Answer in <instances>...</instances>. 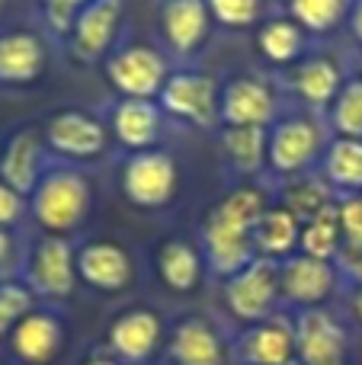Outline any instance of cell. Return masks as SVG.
Listing matches in <instances>:
<instances>
[{"instance_id":"2e32d148","label":"cell","mask_w":362,"mask_h":365,"mask_svg":"<svg viewBox=\"0 0 362 365\" xmlns=\"http://www.w3.org/2000/svg\"><path fill=\"white\" fill-rule=\"evenodd\" d=\"M10 356L23 365H48L64 346V321L55 308L36 304L6 336Z\"/></svg>"},{"instance_id":"83f0119b","label":"cell","mask_w":362,"mask_h":365,"mask_svg":"<svg viewBox=\"0 0 362 365\" xmlns=\"http://www.w3.org/2000/svg\"><path fill=\"white\" fill-rule=\"evenodd\" d=\"M222 154L241 177H260L267 170V128L222 125Z\"/></svg>"},{"instance_id":"7dc6e473","label":"cell","mask_w":362,"mask_h":365,"mask_svg":"<svg viewBox=\"0 0 362 365\" xmlns=\"http://www.w3.org/2000/svg\"><path fill=\"white\" fill-rule=\"evenodd\" d=\"M0 365H6V362H0Z\"/></svg>"},{"instance_id":"4fadbf2b","label":"cell","mask_w":362,"mask_h":365,"mask_svg":"<svg viewBox=\"0 0 362 365\" xmlns=\"http://www.w3.org/2000/svg\"><path fill=\"white\" fill-rule=\"evenodd\" d=\"M337 263L305 257V253H292L289 259L279 263V302L292 304L295 311L324 308V302L337 292Z\"/></svg>"},{"instance_id":"4316f807","label":"cell","mask_w":362,"mask_h":365,"mask_svg":"<svg viewBox=\"0 0 362 365\" xmlns=\"http://www.w3.org/2000/svg\"><path fill=\"white\" fill-rule=\"evenodd\" d=\"M318 173L327 180V186L343 195L362 192V138H333L327 141L324 158L318 164Z\"/></svg>"},{"instance_id":"d6a6232c","label":"cell","mask_w":362,"mask_h":365,"mask_svg":"<svg viewBox=\"0 0 362 365\" xmlns=\"http://www.w3.org/2000/svg\"><path fill=\"white\" fill-rule=\"evenodd\" d=\"M36 304H38V298L32 295L29 285L19 276L0 279V340H6V336L13 334V327H16Z\"/></svg>"},{"instance_id":"6da1fadb","label":"cell","mask_w":362,"mask_h":365,"mask_svg":"<svg viewBox=\"0 0 362 365\" xmlns=\"http://www.w3.org/2000/svg\"><path fill=\"white\" fill-rule=\"evenodd\" d=\"M267 205L269 199L263 189L237 186L209 208V215L202 221V234H199V244H202L199 250H202L205 266L222 282L257 257L254 227L260 221V215L267 212Z\"/></svg>"},{"instance_id":"4dcf8cb0","label":"cell","mask_w":362,"mask_h":365,"mask_svg":"<svg viewBox=\"0 0 362 365\" xmlns=\"http://www.w3.org/2000/svg\"><path fill=\"white\" fill-rule=\"evenodd\" d=\"M289 16L308 32V36H327L340 23L350 19L356 0H286Z\"/></svg>"},{"instance_id":"e575fe53","label":"cell","mask_w":362,"mask_h":365,"mask_svg":"<svg viewBox=\"0 0 362 365\" xmlns=\"http://www.w3.org/2000/svg\"><path fill=\"white\" fill-rule=\"evenodd\" d=\"M87 4H90V0H38L45 23L51 26V32H55V36H64V38H68V32H71V26H74L77 13H81Z\"/></svg>"},{"instance_id":"cb8c5ba5","label":"cell","mask_w":362,"mask_h":365,"mask_svg":"<svg viewBox=\"0 0 362 365\" xmlns=\"http://www.w3.org/2000/svg\"><path fill=\"white\" fill-rule=\"evenodd\" d=\"M299 237H301V221L279 202H269L267 212L260 215L254 227V253L260 259H273L282 263L292 253H299Z\"/></svg>"},{"instance_id":"9c48e42d","label":"cell","mask_w":362,"mask_h":365,"mask_svg":"<svg viewBox=\"0 0 362 365\" xmlns=\"http://www.w3.org/2000/svg\"><path fill=\"white\" fill-rule=\"evenodd\" d=\"M224 304L247 327L273 317L276 304H279V263L254 257L244 269L228 276L224 279Z\"/></svg>"},{"instance_id":"5b68a950","label":"cell","mask_w":362,"mask_h":365,"mask_svg":"<svg viewBox=\"0 0 362 365\" xmlns=\"http://www.w3.org/2000/svg\"><path fill=\"white\" fill-rule=\"evenodd\" d=\"M19 279L29 285V292L38 302H64L77 285L71 237L42 234L32 240L23 257V266H19Z\"/></svg>"},{"instance_id":"7a4b0ae2","label":"cell","mask_w":362,"mask_h":365,"mask_svg":"<svg viewBox=\"0 0 362 365\" xmlns=\"http://www.w3.org/2000/svg\"><path fill=\"white\" fill-rule=\"evenodd\" d=\"M29 215L42 234H55V237H68L87 221L90 205H93V186H90L87 173L77 170L74 164H45L42 177L36 189L26 199Z\"/></svg>"},{"instance_id":"f6af8a7d","label":"cell","mask_w":362,"mask_h":365,"mask_svg":"<svg viewBox=\"0 0 362 365\" xmlns=\"http://www.w3.org/2000/svg\"><path fill=\"white\" fill-rule=\"evenodd\" d=\"M337 365H346V362H337Z\"/></svg>"},{"instance_id":"7402d4cb","label":"cell","mask_w":362,"mask_h":365,"mask_svg":"<svg viewBox=\"0 0 362 365\" xmlns=\"http://www.w3.org/2000/svg\"><path fill=\"white\" fill-rule=\"evenodd\" d=\"M109 138H115L128 154L148 151L157 145L160 132H164V113H160L157 100H115L113 113H109Z\"/></svg>"},{"instance_id":"44dd1931","label":"cell","mask_w":362,"mask_h":365,"mask_svg":"<svg viewBox=\"0 0 362 365\" xmlns=\"http://www.w3.org/2000/svg\"><path fill=\"white\" fill-rule=\"evenodd\" d=\"M286 83H289V90L318 115V113L331 109V103L337 100V93L343 90L346 77H343V68H340L333 58L305 55L295 68H289Z\"/></svg>"},{"instance_id":"c3c4849f","label":"cell","mask_w":362,"mask_h":365,"mask_svg":"<svg viewBox=\"0 0 362 365\" xmlns=\"http://www.w3.org/2000/svg\"><path fill=\"white\" fill-rule=\"evenodd\" d=\"M295 365H299V362H295Z\"/></svg>"},{"instance_id":"ee69618b","label":"cell","mask_w":362,"mask_h":365,"mask_svg":"<svg viewBox=\"0 0 362 365\" xmlns=\"http://www.w3.org/2000/svg\"><path fill=\"white\" fill-rule=\"evenodd\" d=\"M0 10H4V0H0Z\"/></svg>"},{"instance_id":"f546056e","label":"cell","mask_w":362,"mask_h":365,"mask_svg":"<svg viewBox=\"0 0 362 365\" xmlns=\"http://www.w3.org/2000/svg\"><path fill=\"white\" fill-rule=\"evenodd\" d=\"M337 202H333V205H327L324 212H318L311 221H305V225H301L299 253H305V257H314V259H327V263H333V259H337L340 247H343Z\"/></svg>"},{"instance_id":"277c9868","label":"cell","mask_w":362,"mask_h":365,"mask_svg":"<svg viewBox=\"0 0 362 365\" xmlns=\"http://www.w3.org/2000/svg\"><path fill=\"white\" fill-rule=\"evenodd\" d=\"M180 186V167L170 151L148 148V151L125 154L119 167V189L135 208H164L173 202Z\"/></svg>"},{"instance_id":"e0dca14e","label":"cell","mask_w":362,"mask_h":365,"mask_svg":"<svg viewBox=\"0 0 362 365\" xmlns=\"http://www.w3.org/2000/svg\"><path fill=\"white\" fill-rule=\"evenodd\" d=\"M237 365H295V327L286 314L250 324L231 346Z\"/></svg>"},{"instance_id":"5bb4252c","label":"cell","mask_w":362,"mask_h":365,"mask_svg":"<svg viewBox=\"0 0 362 365\" xmlns=\"http://www.w3.org/2000/svg\"><path fill=\"white\" fill-rule=\"evenodd\" d=\"M122 26V0H90L77 13L68 32V51L74 61L96 64L113 55L115 36Z\"/></svg>"},{"instance_id":"9a60e30c","label":"cell","mask_w":362,"mask_h":365,"mask_svg":"<svg viewBox=\"0 0 362 365\" xmlns=\"http://www.w3.org/2000/svg\"><path fill=\"white\" fill-rule=\"evenodd\" d=\"M74 269H77V282L90 285L93 292H103V295L125 292L135 282L132 253L122 244H115V240H103V237L74 247Z\"/></svg>"},{"instance_id":"836d02e7","label":"cell","mask_w":362,"mask_h":365,"mask_svg":"<svg viewBox=\"0 0 362 365\" xmlns=\"http://www.w3.org/2000/svg\"><path fill=\"white\" fill-rule=\"evenodd\" d=\"M263 4H267V0H205L212 23L224 26V29H250V26H260Z\"/></svg>"},{"instance_id":"ffe728a7","label":"cell","mask_w":362,"mask_h":365,"mask_svg":"<svg viewBox=\"0 0 362 365\" xmlns=\"http://www.w3.org/2000/svg\"><path fill=\"white\" fill-rule=\"evenodd\" d=\"M160 32H164L167 48L177 58H192L196 51H202L212 32V16L205 0H164Z\"/></svg>"},{"instance_id":"ac0fdd59","label":"cell","mask_w":362,"mask_h":365,"mask_svg":"<svg viewBox=\"0 0 362 365\" xmlns=\"http://www.w3.org/2000/svg\"><path fill=\"white\" fill-rule=\"evenodd\" d=\"M167 359L173 365H228V343L222 340L218 327L199 314L180 317L167 330Z\"/></svg>"},{"instance_id":"52a82bcc","label":"cell","mask_w":362,"mask_h":365,"mask_svg":"<svg viewBox=\"0 0 362 365\" xmlns=\"http://www.w3.org/2000/svg\"><path fill=\"white\" fill-rule=\"evenodd\" d=\"M218 83L212 74L196 68H180L170 71L157 93V106L164 115L180 119L186 125L209 128L218 122Z\"/></svg>"},{"instance_id":"d590c367","label":"cell","mask_w":362,"mask_h":365,"mask_svg":"<svg viewBox=\"0 0 362 365\" xmlns=\"http://www.w3.org/2000/svg\"><path fill=\"white\" fill-rule=\"evenodd\" d=\"M337 215H340L343 247H362V199L359 195H343L337 202Z\"/></svg>"},{"instance_id":"d6986e66","label":"cell","mask_w":362,"mask_h":365,"mask_svg":"<svg viewBox=\"0 0 362 365\" xmlns=\"http://www.w3.org/2000/svg\"><path fill=\"white\" fill-rule=\"evenodd\" d=\"M45 164H48V151H45V141L36 128H16L0 145V180L26 199L36 189Z\"/></svg>"},{"instance_id":"3957f363","label":"cell","mask_w":362,"mask_h":365,"mask_svg":"<svg viewBox=\"0 0 362 365\" xmlns=\"http://www.w3.org/2000/svg\"><path fill=\"white\" fill-rule=\"evenodd\" d=\"M327 141V122H321L314 113L282 115L267 128V170L279 180L311 173L324 158Z\"/></svg>"},{"instance_id":"60d3db41","label":"cell","mask_w":362,"mask_h":365,"mask_svg":"<svg viewBox=\"0 0 362 365\" xmlns=\"http://www.w3.org/2000/svg\"><path fill=\"white\" fill-rule=\"evenodd\" d=\"M77 365H119V362H115L113 356L106 353V349H96V353H90L87 359H81Z\"/></svg>"},{"instance_id":"30bf717a","label":"cell","mask_w":362,"mask_h":365,"mask_svg":"<svg viewBox=\"0 0 362 365\" xmlns=\"http://www.w3.org/2000/svg\"><path fill=\"white\" fill-rule=\"evenodd\" d=\"M167 340L164 317L154 308H125L106 330V353L119 365H148Z\"/></svg>"},{"instance_id":"ab89813d","label":"cell","mask_w":362,"mask_h":365,"mask_svg":"<svg viewBox=\"0 0 362 365\" xmlns=\"http://www.w3.org/2000/svg\"><path fill=\"white\" fill-rule=\"evenodd\" d=\"M346 23H350V32H353V38H356V42L362 45V0H356V4H353V10H350V19H346Z\"/></svg>"},{"instance_id":"8992f818","label":"cell","mask_w":362,"mask_h":365,"mask_svg":"<svg viewBox=\"0 0 362 365\" xmlns=\"http://www.w3.org/2000/svg\"><path fill=\"white\" fill-rule=\"evenodd\" d=\"M42 141L45 151L55 154L61 164H81V160H96L106 154L109 128L103 119L83 109H58L45 122Z\"/></svg>"},{"instance_id":"74e56055","label":"cell","mask_w":362,"mask_h":365,"mask_svg":"<svg viewBox=\"0 0 362 365\" xmlns=\"http://www.w3.org/2000/svg\"><path fill=\"white\" fill-rule=\"evenodd\" d=\"M333 263L340 269V282H350L353 289H362V247H340Z\"/></svg>"},{"instance_id":"484cf974","label":"cell","mask_w":362,"mask_h":365,"mask_svg":"<svg viewBox=\"0 0 362 365\" xmlns=\"http://www.w3.org/2000/svg\"><path fill=\"white\" fill-rule=\"evenodd\" d=\"M202 272L205 259L196 244L173 237L157 247V276L170 292H177V295L196 292L199 282H202Z\"/></svg>"},{"instance_id":"7bdbcfd3","label":"cell","mask_w":362,"mask_h":365,"mask_svg":"<svg viewBox=\"0 0 362 365\" xmlns=\"http://www.w3.org/2000/svg\"><path fill=\"white\" fill-rule=\"evenodd\" d=\"M356 77L362 81V55H359V61H356Z\"/></svg>"},{"instance_id":"7c38bea8","label":"cell","mask_w":362,"mask_h":365,"mask_svg":"<svg viewBox=\"0 0 362 365\" xmlns=\"http://www.w3.org/2000/svg\"><path fill=\"white\" fill-rule=\"evenodd\" d=\"M295 359L299 365H337L346 362L350 353V334L343 321L327 308L295 311Z\"/></svg>"},{"instance_id":"1f68e13d","label":"cell","mask_w":362,"mask_h":365,"mask_svg":"<svg viewBox=\"0 0 362 365\" xmlns=\"http://www.w3.org/2000/svg\"><path fill=\"white\" fill-rule=\"evenodd\" d=\"M327 132L333 138H362V81L350 77L327 109Z\"/></svg>"},{"instance_id":"bcb514c9","label":"cell","mask_w":362,"mask_h":365,"mask_svg":"<svg viewBox=\"0 0 362 365\" xmlns=\"http://www.w3.org/2000/svg\"><path fill=\"white\" fill-rule=\"evenodd\" d=\"M359 199H362V192H359Z\"/></svg>"},{"instance_id":"8d00e7d4","label":"cell","mask_w":362,"mask_h":365,"mask_svg":"<svg viewBox=\"0 0 362 365\" xmlns=\"http://www.w3.org/2000/svg\"><path fill=\"white\" fill-rule=\"evenodd\" d=\"M29 205H26V195H19L16 189H10L0 180V227H13L26 218Z\"/></svg>"},{"instance_id":"f35d334b","label":"cell","mask_w":362,"mask_h":365,"mask_svg":"<svg viewBox=\"0 0 362 365\" xmlns=\"http://www.w3.org/2000/svg\"><path fill=\"white\" fill-rule=\"evenodd\" d=\"M13 259V234L10 227H0V269Z\"/></svg>"},{"instance_id":"8fae6325","label":"cell","mask_w":362,"mask_h":365,"mask_svg":"<svg viewBox=\"0 0 362 365\" xmlns=\"http://www.w3.org/2000/svg\"><path fill=\"white\" fill-rule=\"evenodd\" d=\"M279 119V93L267 77L241 74L218 90V125L269 128Z\"/></svg>"},{"instance_id":"d4e9b609","label":"cell","mask_w":362,"mask_h":365,"mask_svg":"<svg viewBox=\"0 0 362 365\" xmlns=\"http://www.w3.org/2000/svg\"><path fill=\"white\" fill-rule=\"evenodd\" d=\"M254 45L263 61H269L273 68H295V64L305 58L308 32L301 29L289 13L286 16H269L257 26Z\"/></svg>"},{"instance_id":"603a6c76","label":"cell","mask_w":362,"mask_h":365,"mask_svg":"<svg viewBox=\"0 0 362 365\" xmlns=\"http://www.w3.org/2000/svg\"><path fill=\"white\" fill-rule=\"evenodd\" d=\"M48 48L42 36L13 29L0 36V87H29L45 74Z\"/></svg>"},{"instance_id":"ba28073f","label":"cell","mask_w":362,"mask_h":365,"mask_svg":"<svg viewBox=\"0 0 362 365\" xmlns=\"http://www.w3.org/2000/svg\"><path fill=\"white\" fill-rule=\"evenodd\" d=\"M167 77L170 64L154 45H122L106 58V81L122 100H157Z\"/></svg>"},{"instance_id":"b9f144b4","label":"cell","mask_w":362,"mask_h":365,"mask_svg":"<svg viewBox=\"0 0 362 365\" xmlns=\"http://www.w3.org/2000/svg\"><path fill=\"white\" fill-rule=\"evenodd\" d=\"M353 314H356V321L362 324V289H353Z\"/></svg>"},{"instance_id":"f1b7e54d","label":"cell","mask_w":362,"mask_h":365,"mask_svg":"<svg viewBox=\"0 0 362 365\" xmlns=\"http://www.w3.org/2000/svg\"><path fill=\"white\" fill-rule=\"evenodd\" d=\"M340 195L327 186V180L321 177L318 170L311 173H301V177H292V180H282V189H279V205H286L295 218L305 225L311 221L318 212H324L327 205H333Z\"/></svg>"}]
</instances>
